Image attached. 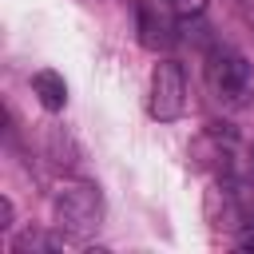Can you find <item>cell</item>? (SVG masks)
<instances>
[{
	"mask_svg": "<svg viewBox=\"0 0 254 254\" xmlns=\"http://www.w3.org/2000/svg\"><path fill=\"white\" fill-rule=\"evenodd\" d=\"M52 210H56V226H60V230L83 238V234H91V230L99 226V218H103L99 187H91V183H67V187H60Z\"/></svg>",
	"mask_w": 254,
	"mask_h": 254,
	"instance_id": "1",
	"label": "cell"
},
{
	"mask_svg": "<svg viewBox=\"0 0 254 254\" xmlns=\"http://www.w3.org/2000/svg\"><path fill=\"white\" fill-rule=\"evenodd\" d=\"M206 79H210V87H214L218 99H230V103H234V99H242L246 87H250V64H246V56H242L238 48L214 44L210 56H206Z\"/></svg>",
	"mask_w": 254,
	"mask_h": 254,
	"instance_id": "2",
	"label": "cell"
},
{
	"mask_svg": "<svg viewBox=\"0 0 254 254\" xmlns=\"http://www.w3.org/2000/svg\"><path fill=\"white\" fill-rule=\"evenodd\" d=\"M187 107V79H183V67L175 60H163L155 64L151 71V91H147V111L159 119V123H171L179 119Z\"/></svg>",
	"mask_w": 254,
	"mask_h": 254,
	"instance_id": "3",
	"label": "cell"
},
{
	"mask_svg": "<svg viewBox=\"0 0 254 254\" xmlns=\"http://www.w3.org/2000/svg\"><path fill=\"white\" fill-rule=\"evenodd\" d=\"M139 32H143V44H147V48H155V52H159V48H167V44L175 40V24H171L167 16H155L147 4L139 8Z\"/></svg>",
	"mask_w": 254,
	"mask_h": 254,
	"instance_id": "4",
	"label": "cell"
},
{
	"mask_svg": "<svg viewBox=\"0 0 254 254\" xmlns=\"http://www.w3.org/2000/svg\"><path fill=\"white\" fill-rule=\"evenodd\" d=\"M32 91L40 95V103L48 107V111H60L64 103H67V83H64V75H56V71H36L32 75Z\"/></svg>",
	"mask_w": 254,
	"mask_h": 254,
	"instance_id": "5",
	"label": "cell"
},
{
	"mask_svg": "<svg viewBox=\"0 0 254 254\" xmlns=\"http://www.w3.org/2000/svg\"><path fill=\"white\" fill-rule=\"evenodd\" d=\"M56 246H60V238H48L40 230H24V234L12 238V254H24V250H56Z\"/></svg>",
	"mask_w": 254,
	"mask_h": 254,
	"instance_id": "6",
	"label": "cell"
},
{
	"mask_svg": "<svg viewBox=\"0 0 254 254\" xmlns=\"http://www.w3.org/2000/svg\"><path fill=\"white\" fill-rule=\"evenodd\" d=\"M167 4H171L179 16H198V12L206 8V0H167Z\"/></svg>",
	"mask_w": 254,
	"mask_h": 254,
	"instance_id": "7",
	"label": "cell"
},
{
	"mask_svg": "<svg viewBox=\"0 0 254 254\" xmlns=\"http://www.w3.org/2000/svg\"><path fill=\"white\" fill-rule=\"evenodd\" d=\"M8 226H12V202L0 198V230H8Z\"/></svg>",
	"mask_w": 254,
	"mask_h": 254,
	"instance_id": "8",
	"label": "cell"
}]
</instances>
